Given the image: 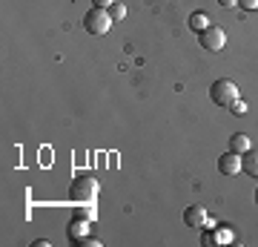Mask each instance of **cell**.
Returning <instances> with one entry per match:
<instances>
[{
  "mask_svg": "<svg viewBox=\"0 0 258 247\" xmlns=\"http://www.w3.org/2000/svg\"><path fill=\"white\" fill-rule=\"evenodd\" d=\"M255 204H258V187H255Z\"/></svg>",
  "mask_w": 258,
  "mask_h": 247,
  "instance_id": "d6986e66",
  "label": "cell"
},
{
  "mask_svg": "<svg viewBox=\"0 0 258 247\" xmlns=\"http://www.w3.org/2000/svg\"><path fill=\"white\" fill-rule=\"evenodd\" d=\"M249 146H252V144H249V138L244 135V132H235V135L230 138V150H232V153H238V156H244Z\"/></svg>",
  "mask_w": 258,
  "mask_h": 247,
  "instance_id": "30bf717a",
  "label": "cell"
},
{
  "mask_svg": "<svg viewBox=\"0 0 258 247\" xmlns=\"http://www.w3.org/2000/svg\"><path fill=\"white\" fill-rule=\"evenodd\" d=\"M86 233H89V221H86V219H75V216H72L69 227H66V236H69V241L75 244V241H78V238H83Z\"/></svg>",
  "mask_w": 258,
  "mask_h": 247,
  "instance_id": "9c48e42d",
  "label": "cell"
},
{
  "mask_svg": "<svg viewBox=\"0 0 258 247\" xmlns=\"http://www.w3.org/2000/svg\"><path fill=\"white\" fill-rule=\"evenodd\" d=\"M75 244H81V247H101V238H95V236H89V233H86V236L78 238Z\"/></svg>",
  "mask_w": 258,
  "mask_h": 247,
  "instance_id": "5bb4252c",
  "label": "cell"
},
{
  "mask_svg": "<svg viewBox=\"0 0 258 247\" xmlns=\"http://www.w3.org/2000/svg\"><path fill=\"white\" fill-rule=\"evenodd\" d=\"M112 3H115V0H92V6H98V9H109Z\"/></svg>",
  "mask_w": 258,
  "mask_h": 247,
  "instance_id": "e0dca14e",
  "label": "cell"
},
{
  "mask_svg": "<svg viewBox=\"0 0 258 247\" xmlns=\"http://www.w3.org/2000/svg\"><path fill=\"white\" fill-rule=\"evenodd\" d=\"M95 216H98V210H95L92 204H81V207H75V219H86V221H92Z\"/></svg>",
  "mask_w": 258,
  "mask_h": 247,
  "instance_id": "7c38bea8",
  "label": "cell"
},
{
  "mask_svg": "<svg viewBox=\"0 0 258 247\" xmlns=\"http://www.w3.org/2000/svg\"><path fill=\"white\" fill-rule=\"evenodd\" d=\"M69 199L81 204H95L98 199V178L95 175H78L69 187Z\"/></svg>",
  "mask_w": 258,
  "mask_h": 247,
  "instance_id": "6da1fadb",
  "label": "cell"
},
{
  "mask_svg": "<svg viewBox=\"0 0 258 247\" xmlns=\"http://www.w3.org/2000/svg\"><path fill=\"white\" fill-rule=\"evenodd\" d=\"M112 23H115V20L109 18V12L98 9V6H92V9L83 15V26H86L89 35H106V32L112 29Z\"/></svg>",
  "mask_w": 258,
  "mask_h": 247,
  "instance_id": "3957f363",
  "label": "cell"
},
{
  "mask_svg": "<svg viewBox=\"0 0 258 247\" xmlns=\"http://www.w3.org/2000/svg\"><path fill=\"white\" fill-rule=\"evenodd\" d=\"M218 173L221 175H238L241 173V156L238 153H224L221 158H218Z\"/></svg>",
  "mask_w": 258,
  "mask_h": 247,
  "instance_id": "8992f818",
  "label": "cell"
},
{
  "mask_svg": "<svg viewBox=\"0 0 258 247\" xmlns=\"http://www.w3.org/2000/svg\"><path fill=\"white\" fill-rule=\"evenodd\" d=\"M227 110H230L232 115H244V112H247V104H244V101L238 98V101H232L230 107H227Z\"/></svg>",
  "mask_w": 258,
  "mask_h": 247,
  "instance_id": "9a60e30c",
  "label": "cell"
},
{
  "mask_svg": "<svg viewBox=\"0 0 258 247\" xmlns=\"http://www.w3.org/2000/svg\"><path fill=\"white\" fill-rule=\"evenodd\" d=\"M218 6H224V9H232V6H238V0H218Z\"/></svg>",
  "mask_w": 258,
  "mask_h": 247,
  "instance_id": "ac0fdd59",
  "label": "cell"
},
{
  "mask_svg": "<svg viewBox=\"0 0 258 247\" xmlns=\"http://www.w3.org/2000/svg\"><path fill=\"white\" fill-rule=\"evenodd\" d=\"M106 12H109L112 20H123V18H126V6H123V3H118V0H115V3H112Z\"/></svg>",
  "mask_w": 258,
  "mask_h": 247,
  "instance_id": "4fadbf2b",
  "label": "cell"
},
{
  "mask_svg": "<svg viewBox=\"0 0 258 247\" xmlns=\"http://www.w3.org/2000/svg\"><path fill=\"white\" fill-rule=\"evenodd\" d=\"M238 6L244 12H252V9H258V0H238Z\"/></svg>",
  "mask_w": 258,
  "mask_h": 247,
  "instance_id": "2e32d148",
  "label": "cell"
},
{
  "mask_svg": "<svg viewBox=\"0 0 258 247\" xmlns=\"http://www.w3.org/2000/svg\"><path fill=\"white\" fill-rule=\"evenodd\" d=\"M241 173H247L249 178H258V150L249 146L247 153L241 156Z\"/></svg>",
  "mask_w": 258,
  "mask_h": 247,
  "instance_id": "ba28073f",
  "label": "cell"
},
{
  "mask_svg": "<svg viewBox=\"0 0 258 247\" xmlns=\"http://www.w3.org/2000/svg\"><path fill=\"white\" fill-rule=\"evenodd\" d=\"M210 98L215 107H230L232 101H238L241 92L238 86H235V81H227V78H221V81H215L210 86Z\"/></svg>",
  "mask_w": 258,
  "mask_h": 247,
  "instance_id": "7a4b0ae2",
  "label": "cell"
},
{
  "mask_svg": "<svg viewBox=\"0 0 258 247\" xmlns=\"http://www.w3.org/2000/svg\"><path fill=\"white\" fill-rule=\"evenodd\" d=\"M230 238H232V230H230V227L204 230V233H201V244H204V247H215V244H227Z\"/></svg>",
  "mask_w": 258,
  "mask_h": 247,
  "instance_id": "52a82bcc",
  "label": "cell"
},
{
  "mask_svg": "<svg viewBox=\"0 0 258 247\" xmlns=\"http://www.w3.org/2000/svg\"><path fill=\"white\" fill-rule=\"evenodd\" d=\"M207 26H212V23L204 12H192V15H189V29H192V32H204Z\"/></svg>",
  "mask_w": 258,
  "mask_h": 247,
  "instance_id": "8fae6325",
  "label": "cell"
},
{
  "mask_svg": "<svg viewBox=\"0 0 258 247\" xmlns=\"http://www.w3.org/2000/svg\"><path fill=\"white\" fill-rule=\"evenodd\" d=\"M198 43L204 49H210V52H221L227 46V32L221 26H207L204 32H198Z\"/></svg>",
  "mask_w": 258,
  "mask_h": 247,
  "instance_id": "277c9868",
  "label": "cell"
},
{
  "mask_svg": "<svg viewBox=\"0 0 258 247\" xmlns=\"http://www.w3.org/2000/svg\"><path fill=\"white\" fill-rule=\"evenodd\" d=\"M184 224L192 230H201L210 224V213H207V207H201V204H192V207H186L184 210Z\"/></svg>",
  "mask_w": 258,
  "mask_h": 247,
  "instance_id": "5b68a950",
  "label": "cell"
}]
</instances>
